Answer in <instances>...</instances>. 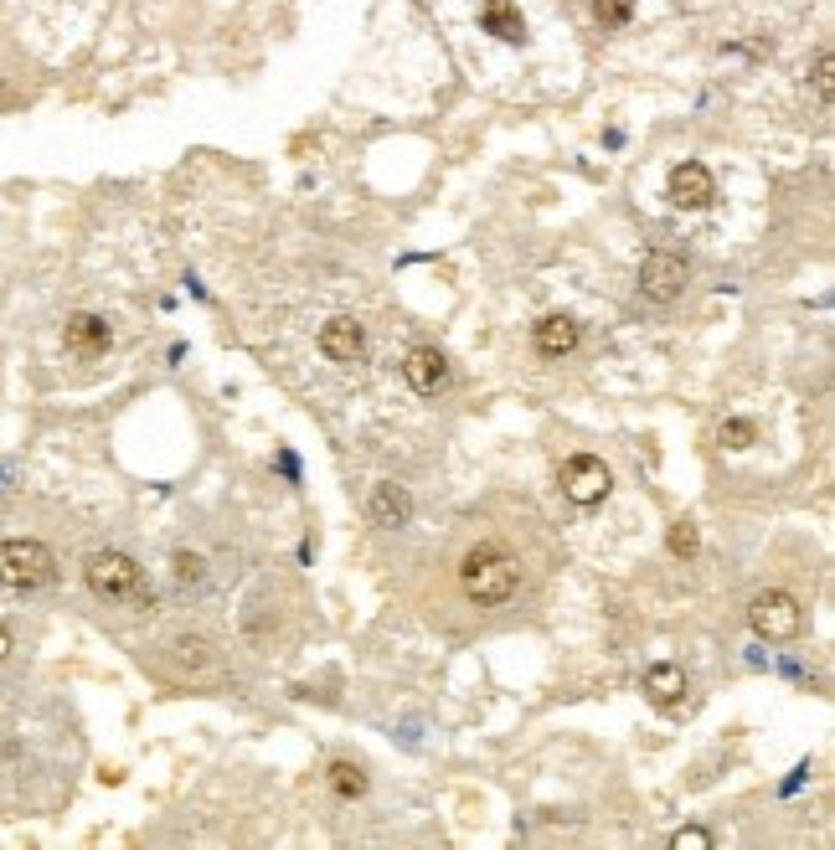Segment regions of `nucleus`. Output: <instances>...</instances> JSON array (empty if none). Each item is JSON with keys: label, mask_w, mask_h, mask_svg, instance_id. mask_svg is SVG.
Instances as JSON below:
<instances>
[{"label": "nucleus", "mask_w": 835, "mask_h": 850, "mask_svg": "<svg viewBox=\"0 0 835 850\" xmlns=\"http://www.w3.org/2000/svg\"><path fill=\"white\" fill-rule=\"evenodd\" d=\"M480 27L511 46L526 42V15L516 11V0H480Z\"/></svg>", "instance_id": "ddd939ff"}, {"label": "nucleus", "mask_w": 835, "mask_h": 850, "mask_svg": "<svg viewBox=\"0 0 835 850\" xmlns=\"http://www.w3.org/2000/svg\"><path fill=\"white\" fill-rule=\"evenodd\" d=\"M609 485H614V475L598 454H573V459L563 464V495L573 506H598V500L609 495Z\"/></svg>", "instance_id": "423d86ee"}, {"label": "nucleus", "mask_w": 835, "mask_h": 850, "mask_svg": "<svg viewBox=\"0 0 835 850\" xmlns=\"http://www.w3.org/2000/svg\"><path fill=\"white\" fill-rule=\"evenodd\" d=\"M62 341H68V351L83 361H99L109 351V320H99V314H73L68 320V330H62Z\"/></svg>", "instance_id": "f8f14e48"}, {"label": "nucleus", "mask_w": 835, "mask_h": 850, "mask_svg": "<svg viewBox=\"0 0 835 850\" xmlns=\"http://www.w3.org/2000/svg\"><path fill=\"white\" fill-rule=\"evenodd\" d=\"M666 547H671V557H681V562H691V557L701 552V537L691 521H676L671 531H666Z\"/></svg>", "instance_id": "dca6fc26"}, {"label": "nucleus", "mask_w": 835, "mask_h": 850, "mask_svg": "<svg viewBox=\"0 0 835 850\" xmlns=\"http://www.w3.org/2000/svg\"><path fill=\"white\" fill-rule=\"evenodd\" d=\"M367 516H372V526H382V531L408 526L413 521V495H408V485H398V479L372 485V495H367Z\"/></svg>", "instance_id": "6e6552de"}, {"label": "nucleus", "mask_w": 835, "mask_h": 850, "mask_svg": "<svg viewBox=\"0 0 835 850\" xmlns=\"http://www.w3.org/2000/svg\"><path fill=\"white\" fill-rule=\"evenodd\" d=\"M326 778H330V789H336V799H361L367 794V774H361L357 763H330L326 768Z\"/></svg>", "instance_id": "2eb2a0df"}, {"label": "nucleus", "mask_w": 835, "mask_h": 850, "mask_svg": "<svg viewBox=\"0 0 835 850\" xmlns=\"http://www.w3.org/2000/svg\"><path fill=\"white\" fill-rule=\"evenodd\" d=\"M815 89H821V99H831V52L815 58Z\"/></svg>", "instance_id": "aec40b11"}, {"label": "nucleus", "mask_w": 835, "mask_h": 850, "mask_svg": "<svg viewBox=\"0 0 835 850\" xmlns=\"http://www.w3.org/2000/svg\"><path fill=\"white\" fill-rule=\"evenodd\" d=\"M717 438H722V448H748L753 438H759V423H748V418H728L722 428H717Z\"/></svg>", "instance_id": "f3484780"}, {"label": "nucleus", "mask_w": 835, "mask_h": 850, "mask_svg": "<svg viewBox=\"0 0 835 850\" xmlns=\"http://www.w3.org/2000/svg\"><path fill=\"white\" fill-rule=\"evenodd\" d=\"M666 196H671L676 207L701 211V207H712V201H717V180H712V170H707L701 160H681V165H671Z\"/></svg>", "instance_id": "0eeeda50"}, {"label": "nucleus", "mask_w": 835, "mask_h": 850, "mask_svg": "<svg viewBox=\"0 0 835 850\" xmlns=\"http://www.w3.org/2000/svg\"><path fill=\"white\" fill-rule=\"evenodd\" d=\"M671 850H712V836H707L701 825H687V830L671 836Z\"/></svg>", "instance_id": "6ab92c4d"}, {"label": "nucleus", "mask_w": 835, "mask_h": 850, "mask_svg": "<svg viewBox=\"0 0 835 850\" xmlns=\"http://www.w3.org/2000/svg\"><path fill=\"white\" fill-rule=\"evenodd\" d=\"M578 341H583V330H578L573 314H547V320H537V335H532V345H537L542 361H563Z\"/></svg>", "instance_id": "9b49d317"}, {"label": "nucleus", "mask_w": 835, "mask_h": 850, "mask_svg": "<svg viewBox=\"0 0 835 850\" xmlns=\"http://www.w3.org/2000/svg\"><path fill=\"white\" fill-rule=\"evenodd\" d=\"M594 15L609 31H619V27H629V21H635V6H629V0H594Z\"/></svg>", "instance_id": "a211bd4d"}, {"label": "nucleus", "mask_w": 835, "mask_h": 850, "mask_svg": "<svg viewBox=\"0 0 835 850\" xmlns=\"http://www.w3.org/2000/svg\"><path fill=\"white\" fill-rule=\"evenodd\" d=\"M6 655H11V629L0 624V660H6Z\"/></svg>", "instance_id": "412c9836"}, {"label": "nucleus", "mask_w": 835, "mask_h": 850, "mask_svg": "<svg viewBox=\"0 0 835 850\" xmlns=\"http://www.w3.org/2000/svg\"><path fill=\"white\" fill-rule=\"evenodd\" d=\"M403 376H408V387H413L418 397H433V392L444 387L449 366H444V356H439L433 345H413V351L403 356Z\"/></svg>", "instance_id": "9d476101"}, {"label": "nucleus", "mask_w": 835, "mask_h": 850, "mask_svg": "<svg viewBox=\"0 0 835 850\" xmlns=\"http://www.w3.org/2000/svg\"><path fill=\"white\" fill-rule=\"evenodd\" d=\"M449 572H454V593L464 609L491 613L516 603V593L526 588V552L506 531H485V537L464 541Z\"/></svg>", "instance_id": "f257e3e1"}, {"label": "nucleus", "mask_w": 835, "mask_h": 850, "mask_svg": "<svg viewBox=\"0 0 835 850\" xmlns=\"http://www.w3.org/2000/svg\"><path fill=\"white\" fill-rule=\"evenodd\" d=\"M748 624H753V634L769 644H790L800 629H805V603L794 593H784V588H769V593H759L753 603H748Z\"/></svg>", "instance_id": "20e7f679"}, {"label": "nucleus", "mask_w": 835, "mask_h": 850, "mask_svg": "<svg viewBox=\"0 0 835 850\" xmlns=\"http://www.w3.org/2000/svg\"><path fill=\"white\" fill-rule=\"evenodd\" d=\"M645 691H650L656 706H671L676 696L687 691V675H681V665H650V671H645Z\"/></svg>", "instance_id": "4468645a"}, {"label": "nucleus", "mask_w": 835, "mask_h": 850, "mask_svg": "<svg viewBox=\"0 0 835 850\" xmlns=\"http://www.w3.org/2000/svg\"><path fill=\"white\" fill-rule=\"evenodd\" d=\"M687 289V258L671 253V248H656V253H645L640 263V294L650 304H676Z\"/></svg>", "instance_id": "39448f33"}, {"label": "nucleus", "mask_w": 835, "mask_h": 850, "mask_svg": "<svg viewBox=\"0 0 835 850\" xmlns=\"http://www.w3.org/2000/svg\"><path fill=\"white\" fill-rule=\"evenodd\" d=\"M320 351H326V361H336V366H351V361H361V351H367V330H361L351 314H336V320H326V330H320Z\"/></svg>", "instance_id": "1a4fd4ad"}, {"label": "nucleus", "mask_w": 835, "mask_h": 850, "mask_svg": "<svg viewBox=\"0 0 835 850\" xmlns=\"http://www.w3.org/2000/svg\"><path fill=\"white\" fill-rule=\"evenodd\" d=\"M83 578H89L93 598H104V603H130V598H140V588H145V567H140L130 552H93L89 562H83Z\"/></svg>", "instance_id": "7ed1b4c3"}, {"label": "nucleus", "mask_w": 835, "mask_h": 850, "mask_svg": "<svg viewBox=\"0 0 835 850\" xmlns=\"http://www.w3.org/2000/svg\"><path fill=\"white\" fill-rule=\"evenodd\" d=\"M52 578H58V557H52L47 541H37V537L0 541V582H6V588L37 593V588H47Z\"/></svg>", "instance_id": "f03ea898"}]
</instances>
